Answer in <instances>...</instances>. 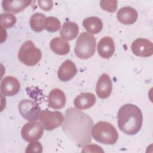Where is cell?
I'll return each mask as SVG.
<instances>
[{"label": "cell", "mask_w": 153, "mask_h": 153, "mask_svg": "<svg viewBox=\"0 0 153 153\" xmlns=\"http://www.w3.org/2000/svg\"><path fill=\"white\" fill-rule=\"evenodd\" d=\"M93 125V121L90 116L71 107L65 112L62 129L69 140L81 147L91 142Z\"/></svg>", "instance_id": "cell-1"}, {"label": "cell", "mask_w": 153, "mask_h": 153, "mask_svg": "<svg viewBox=\"0 0 153 153\" xmlns=\"http://www.w3.org/2000/svg\"><path fill=\"white\" fill-rule=\"evenodd\" d=\"M117 123L120 130L123 133L128 135L136 134L142 126L143 117L141 110L133 104L123 105L118 112Z\"/></svg>", "instance_id": "cell-2"}, {"label": "cell", "mask_w": 153, "mask_h": 153, "mask_svg": "<svg viewBox=\"0 0 153 153\" xmlns=\"http://www.w3.org/2000/svg\"><path fill=\"white\" fill-rule=\"evenodd\" d=\"M91 135L96 141L106 145H113L118 139V133L115 127L106 121H99L94 124Z\"/></svg>", "instance_id": "cell-3"}, {"label": "cell", "mask_w": 153, "mask_h": 153, "mask_svg": "<svg viewBox=\"0 0 153 153\" xmlns=\"http://www.w3.org/2000/svg\"><path fill=\"white\" fill-rule=\"evenodd\" d=\"M96 40L94 36L83 32L80 33L75 45V53L81 59H88L94 55Z\"/></svg>", "instance_id": "cell-4"}, {"label": "cell", "mask_w": 153, "mask_h": 153, "mask_svg": "<svg viewBox=\"0 0 153 153\" xmlns=\"http://www.w3.org/2000/svg\"><path fill=\"white\" fill-rule=\"evenodd\" d=\"M41 57V51L35 47L32 41H25L20 47L18 53L19 60L29 66L36 65Z\"/></svg>", "instance_id": "cell-5"}, {"label": "cell", "mask_w": 153, "mask_h": 153, "mask_svg": "<svg viewBox=\"0 0 153 153\" xmlns=\"http://www.w3.org/2000/svg\"><path fill=\"white\" fill-rule=\"evenodd\" d=\"M39 120L46 130L51 131L63 124L64 117L59 111H50L45 109L41 111Z\"/></svg>", "instance_id": "cell-6"}, {"label": "cell", "mask_w": 153, "mask_h": 153, "mask_svg": "<svg viewBox=\"0 0 153 153\" xmlns=\"http://www.w3.org/2000/svg\"><path fill=\"white\" fill-rule=\"evenodd\" d=\"M18 108L20 115L27 121H36L39 118L41 108L35 102L29 99H24L20 102Z\"/></svg>", "instance_id": "cell-7"}, {"label": "cell", "mask_w": 153, "mask_h": 153, "mask_svg": "<svg viewBox=\"0 0 153 153\" xmlns=\"http://www.w3.org/2000/svg\"><path fill=\"white\" fill-rule=\"evenodd\" d=\"M44 133V126L36 121L26 123L22 128L21 135L23 139L28 142L39 140Z\"/></svg>", "instance_id": "cell-8"}, {"label": "cell", "mask_w": 153, "mask_h": 153, "mask_svg": "<svg viewBox=\"0 0 153 153\" xmlns=\"http://www.w3.org/2000/svg\"><path fill=\"white\" fill-rule=\"evenodd\" d=\"M132 52L137 56L148 57L153 54V44L151 41L145 38H137L131 44Z\"/></svg>", "instance_id": "cell-9"}, {"label": "cell", "mask_w": 153, "mask_h": 153, "mask_svg": "<svg viewBox=\"0 0 153 153\" xmlns=\"http://www.w3.org/2000/svg\"><path fill=\"white\" fill-rule=\"evenodd\" d=\"M20 84L19 80L13 76H7L1 82V93L5 96L16 95L20 90Z\"/></svg>", "instance_id": "cell-10"}, {"label": "cell", "mask_w": 153, "mask_h": 153, "mask_svg": "<svg viewBox=\"0 0 153 153\" xmlns=\"http://www.w3.org/2000/svg\"><path fill=\"white\" fill-rule=\"evenodd\" d=\"M112 83L107 74H103L99 77L96 84V94L100 99H106L111 94Z\"/></svg>", "instance_id": "cell-11"}, {"label": "cell", "mask_w": 153, "mask_h": 153, "mask_svg": "<svg viewBox=\"0 0 153 153\" xmlns=\"http://www.w3.org/2000/svg\"><path fill=\"white\" fill-rule=\"evenodd\" d=\"M77 73V69L74 63L71 60H66L60 66L57 71L59 79L63 82L71 80Z\"/></svg>", "instance_id": "cell-12"}, {"label": "cell", "mask_w": 153, "mask_h": 153, "mask_svg": "<svg viewBox=\"0 0 153 153\" xmlns=\"http://www.w3.org/2000/svg\"><path fill=\"white\" fill-rule=\"evenodd\" d=\"M47 102L50 108L54 109H60L65 106L66 96L62 90L56 88L49 93Z\"/></svg>", "instance_id": "cell-13"}, {"label": "cell", "mask_w": 153, "mask_h": 153, "mask_svg": "<svg viewBox=\"0 0 153 153\" xmlns=\"http://www.w3.org/2000/svg\"><path fill=\"white\" fill-rule=\"evenodd\" d=\"M138 13L137 11L129 6L121 8L117 12V17L118 20L124 25H132L137 19Z\"/></svg>", "instance_id": "cell-14"}, {"label": "cell", "mask_w": 153, "mask_h": 153, "mask_svg": "<svg viewBox=\"0 0 153 153\" xmlns=\"http://www.w3.org/2000/svg\"><path fill=\"white\" fill-rule=\"evenodd\" d=\"M114 42L110 36L103 37L99 41L97 44V52L101 57L109 59L114 54Z\"/></svg>", "instance_id": "cell-15"}, {"label": "cell", "mask_w": 153, "mask_h": 153, "mask_svg": "<svg viewBox=\"0 0 153 153\" xmlns=\"http://www.w3.org/2000/svg\"><path fill=\"white\" fill-rule=\"evenodd\" d=\"M96 98L92 93H81L75 97L74 104L76 108L81 110L88 109L96 103Z\"/></svg>", "instance_id": "cell-16"}, {"label": "cell", "mask_w": 153, "mask_h": 153, "mask_svg": "<svg viewBox=\"0 0 153 153\" xmlns=\"http://www.w3.org/2000/svg\"><path fill=\"white\" fill-rule=\"evenodd\" d=\"M78 33L79 26L76 23L72 22H65L60 30L61 38L68 41L75 39Z\"/></svg>", "instance_id": "cell-17"}, {"label": "cell", "mask_w": 153, "mask_h": 153, "mask_svg": "<svg viewBox=\"0 0 153 153\" xmlns=\"http://www.w3.org/2000/svg\"><path fill=\"white\" fill-rule=\"evenodd\" d=\"M32 3V1H2V7L5 11L19 13Z\"/></svg>", "instance_id": "cell-18"}, {"label": "cell", "mask_w": 153, "mask_h": 153, "mask_svg": "<svg viewBox=\"0 0 153 153\" xmlns=\"http://www.w3.org/2000/svg\"><path fill=\"white\" fill-rule=\"evenodd\" d=\"M50 47L51 50L54 53L59 55H66L70 51L69 42L60 37H55L53 38L50 41Z\"/></svg>", "instance_id": "cell-19"}, {"label": "cell", "mask_w": 153, "mask_h": 153, "mask_svg": "<svg viewBox=\"0 0 153 153\" xmlns=\"http://www.w3.org/2000/svg\"><path fill=\"white\" fill-rule=\"evenodd\" d=\"M82 26L89 33L97 34L102 30L103 23L100 18L91 16L83 20Z\"/></svg>", "instance_id": "cell-20"}, {"label": "cell", "mask_w": 153, "mask_h": 153, "mask_svg": "<svg viewBox=\"0 0 153 153\" xmlns=\"http://www.w3.org/2000/svg\"><path fill=\"white\" fill-rule=\"evenodd\" d=\"M46 17L41 13L33 14L30 18V26L32 29L36 32L42 31L45 28Z\"/></svg>", "instance_id": "cell-21"}, {"label": "cell", "mask_w": 153, "mask_h": 153, "mask_svg": "<svg viewBox=\"0 0 153 153\" xmlns=\"http://www.w3.org/2000/svg\"><path fill=\"white\" fill-rule=\"evenodd\" d=\"M16 22V16L11 13H2L0 16L1 27L4 28L12 27Z\"/></svg>", "instance_id": "cell-22"}, {"label": "cell", "mask_w": 153, "mask_h": 153, "mask_svg": "<svg viewBox=\"0 0 153 153\" xmlns=\"http://www.w3.org/2000/svg\"><path fill=\"white\" fill-rule=\"evenodd\" d=\"M60 22L54 17L50 16L46 18L45 28L50 32H54L60 29Z\"/></svg>", "instance_id": "cell-23"}, {"label": "cell", "mask_w": 153, "mask_h": 153, "mask_svg": "<svg viewBox=\"0 0 153 153\" xmlns=\"http://www.w3.org/2000/svg\"><path fill=\"white\" fill-rule=\"evenodd\" d=\"M117 4L116 0H102L100 2V6L105 11L114 13L117 9Z\"/></svg>", "instance_id": "cell-24"}, {"label": "cell", "mask_w": 153, "mask_h": 153, "mask_svg": "<svg viewBox=\"0 0 153 153\" xmlns=\"http://www.w3.org/2000/svg\"><path fill=\"white\" fill-rule=\"evenodd\" d=\"M42 146L39 142L33 141L31 142L27 146L25 151L26 152H42Z\"/></svg>", "instance_id": "cell-25"}, {"label": "cell", "mask_w": 153, "mask_h": 153, "mask_svg": "<svg viewBox=\"0 0 153 153\" xmlns=\"http://www.w3.org/2000/svg\"><path fill=\"white\" fill-rule=\"evenodd\" d=\"M82 152H103V151L102 149V148L96 145H85L84 147Z\"/></svg>", "instance_id": "cell-26"}, {"label": "cell", "mask_w": 153, "mask_h": 153, "mask_svg": "<svg viewBox=\"0 0 153 153\" xmlns=\"http://www.w3.org/2000/svg\"><path fill=\"white\" fill-rule=\"evenodd\" d=\"M53 2L50 1H39L38 4L39 7L45 11H49L53 7Z\"/></svg>", "instance_id": "cell-27"}]
</instances>
